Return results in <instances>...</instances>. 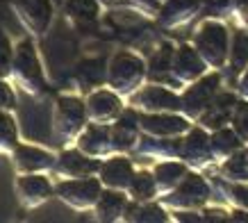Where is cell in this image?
Masks as SVG:
<instances>
[{
	"mask_svg": "<svg viewBox=\"0 0 248 223\" xmlns=\"http://www.w3.org/2000/svg\"><path fill=\"white\" fill-rule=\"evenodd\" d=\"M12 73H14L16 82L30 94H41L46 89L44 68H41V62H39L34 44L30 39H23L16 46L14 57H12Z\"/></svg>",
	"mask_w": 248,
	"mask_h": 223,
	"instance_id": "obj_1",
	"label": "cell"
},
{
	"mask_svg": "<svg viewBox=\"0 0 248 223\" xmlns=\"http://www.w3.org/2000/svg\"><path fill=\"white\" fill-rule=\"evenodd\" d=\"M143 73H146L143 62L132 52L121 50L114 55L109 66H107V82L114 91L128 94L143 80Z\"/></svg>",
	"mask_w": 248,
	"mask_h": 223,
	"instance_id": "obj_2",
	"label": "cell"
},
{
	"mask_svg": "<svg viewBox=\"0 0 248 223\" xmlns=\"http://www.w3.org/2000/svg\"><path fill=\"white\" fill-rule=\"evenodd\" d=\"M55 191L62 201L76 209H89L96 205L98 196L103 191V182L91 175H80V178H68L62 180L55 187Z\"/></svg>",
	"mask_w": 248,
	"mask_h": 223,
	"instance_id": "obj_3",
	"label": "cell"
},
{
	"mask_svg": "<svg viewBox=\"0 0 248 223\" xmlns=\"http://www.w3.org/2000/svg\"><path fill=\"white\" fill-rule=\"evenodd\" d=\"M87 126V107L76 96H60L57 110H55V130L60 137L68 139L80 134V130Z\"/></svg>",
	"mask_w": 248,
	"mask_h": 223,
	"instance_id": "obj_4",
	"label": "cell"
},
{
	"mask_svg": "<svg viewBox=\"0 0 248 223\" xmlns=\"http://www.w3.org/2000/svg\"><path fill=\"white\" fill-rule=\"evenodd\" d=\"M18 18L32 34H46L53 21V2L50 0H12Z\"/></svg>",
	"mask_w": 248,
	"mask_h": 223,
	"instance_id": "obj_5",
	"label": "cell"
},
{
	"mask_svg": "<svg viewBox=\"0 0 248 223\" xmlns=\"http://www.w3.org/2000/svg\"><path fill=\"white\" fill-rule=\"evenodd\" d=\"M87 116H89L93 123H109L119 116L123 107H121V98L114 94V91L107 89H98L93 91L89 98H87Z\"/></svg>",
	"mask_w": 248,
	"mask_h": 223,
	"instance_id": "obj_6",
	"label": "cell"
},
{
	"mask_svg": "<svg viewBox=\"0 0 248 223\" xmlns=\"http://www.w3.org/2000/svg\"><path fill=\"white\" fill-rule=\"evenodd\" d=\"M16 193L25 207H37L53 196V185L39 173H25L16 182Z\"/></svg>",
	"mask_w": 248,
	"mask_h": 223,
	"instance_id": "obj_7",
	"label": "cell"
},
{
	"mask_svg": "<svg viewBox=\"0 0 248 223\" xmlns=\"http://www.w3.org/2000/svg\"><path fill=\"white\" fill-rule=\"evenodd\" d=\"M98 162L96 157H89L82 150H64L60 155V159L55 162V171L64 175V178H80V175H93L98 171Z\"/></svg>",
	"mask_w": 248,
	"mask_h": 223,
	"instance_id": "obj_8",
	"label": "cell"
},
{
	"mask_svg": "<svg viewBox=\"0 0 248 223\" xmlns=\"http://www.w3.org/2000/svg\"><path fill=\"white\" fill-rule=\"evenodd\" d=\"M78 148L87 153L89 157H105L112 153V139H109V127L105 123H91L80 130Z\"/></svg>",
	"mask_w": 248,
	"mask_h": 223,
	"instance_id": "obj_9",
	"label": "cell"
},
{
	"mask_svg": "<svg viewBox=\"0 0 248 223\" xmlns=\"http://www.w3.org/2000/svg\"><path fill=\"white\" fill-rule=\"evenodd\" d=\"M116 123L109 127V139L114 150H130L139 137V116L135 110H125L116 116Z\"/></svg>",
	"mask_w": 248,
	"mask_h": 223,
	"instance_id": "obj_10",
	"label": "cell"
},
{
	"mask_svg": "<svg viewBox=\"0 0 248 223\" xmlns=\"http://www.w3.org/2000/svg\"><path fill=\"white\" fill-rule=\"evenodd\" d=\"M14 164L21 173H41L53 169L55 157L34 146H14Z\"/></svg>",
	"mask_w": 248,
	"mask_h": 223,
	"instance_id": "obj_11",
	"label": "cell"
},
{
	"mask_svg": "<svg viewBox=\"0 0 248 223\" xmlns=\"http://www.w3.org/2000/svg\"><path fill=\"white\" fill-rule=\"evenodd\" d=\"M98 173H100V182L109 189H128L135 169L125 157H112L98 166Z\"/></svg>",
	"mask_w": 248,
	"mask_h": 223,
	"instance_id": "obj_12",
	"label": "cell"
},
{
	"mask_svg": "<svg viewBox=\"0 0 248 223\" xmlns=\"http://www.w3.org/2000/svg\"><path fill=\"white\" fill-rule=\"evenodd\" d=\"M137 105H141L143 110L148 112H159V110H178L180 100L173 96L171 91H166L164 87H146L139 91L135 98Z\"/></svg>",
	"mask_w": 248,
	"mask_h": 223,
	"instance_id": "obj_13",
	"label": "cell"
},
{
	"mask_svg": "<svg viewBox=\"0 0 248 223\" xmlns=\"http://www.w3.org/2000/svg\"><path fill=\"white\" fill-rule=\"evenodd\" d=\"M139 126L146 130L148 134L155 137H169V134H178L182 132L187 123L178 116H166V114H143L139 116Z\"/></svg>",
	"mask_w": 248,
	"mask_h": 223,
	"instance_id": "obj_14",
	"label": "cell"
},
{
	"mask_svg": "<svg viewBox=\"0 0 248 223\" xmlns=\"http://www.w3.org/2000/svg\"><path fill=\"white\" fill-rule=\"evenodd\" d=\"M128 201L125 196L119 193V189H109V191H100L96 201V214L100 221H116L121 214H125Z\"/></svg>",
	"mask_w": 248,
	"mask_h": 223,
	"instance_id": "obj_15",
	"label": "cell"
},
{
	"mask_svg": "<svg viewBox=\"0 0 248 223\" xmlns=\"http://www.w3.org/2000/svg\"><path fill=\"white\" fill-rule=\"evenodd\" d=\"M66 14L78 25H89L98 18V0H66Z\"/></svg>",
	"mask_w": 248,
	"mask_h": 223,
	"instance_id": "obj_16",
	"label": "cell"
},
{
	"mask_svg": "<svg viewBox=\"0 0 248 223\" xmlns=\"http://www.w3.org/2000/svg\"><path fill=\"white\" fill-rule=\"evenodd\" d=\"M198 46L205 48V52H207L214 62H218L221 55H223V48H226V34H223V30L217 28V25H207L203 30V34L198 37Z\"/></svg>",
	"mask_w": 248,
	"mask_h": 223,
	"instance_id": "obj_17",
	"label": "cell"
},
{
	"mask_svg": "<svg viewBox=\"0 0 248 223\" xmlns=\"http://www.w3.org/2000/svg\"><path fill=\"white\" fill-rule=\"evenodd\" d=\"M128 189L132 191V196H135L137 201H148V198L155 196V189H157L155 175H151V173H146V171L135 173L132 180H130Z\"/></svg>",
	"mask_w": 248,
	"mask_h": 223,
	"instance_id": "obj_18",
	"label": "cell"
},
{
	"mask_svg": "<svg viewBox=\"0 0 248 223\" xmlns=\"http://www.w3.org/2000/svg\"><path fill=\"white\" fill-rule=\"evenodd\" d=\"M218 82L217 75H212L210 80H205L203 84H196V87H191V91H189L187 96H185V105H187L189 112H198L201 107L205 105V100H207V94H212L214 91V84Z\"/></svg>",
	"mask_w": 248,
	"mask_h": 223,
	"instance_id": "obj_19",
	"label": "cell"
},
{
	"mask_svg": "<svg viewBox=\"0 0 248 223\" xmlns=\"http://www.w3.org/2000/svg\"><path fill=\"white\" fill-rule=\"evenodd\" d=\"M16 137H18V130H16L14 119H12L5 110H0V150L14 148Z\"/></svg>",
	"mask_w": 248,
	"mask_h": 223,
	"instance_id": "obj_20",
	"label": "cell"
},
{
	"mask_svg": "<svg viewBox=\"0 0 248 223\" xmlns=\"http://www.w3.org/2000/svg\"><path fill=\"white\" fill-rule=\"evenodd\" d=\"M182 173H185V166L182 164H173V162H166V164H159L155 169V182L157 187H171L178 182Z\"/></svg>",
	"mask_w": 248,
	"mask_h": 223,
	"instance_id": "obj_21",
	"label": "cell"
},
{
	"mask_svg": "<svg viewBox=\"0 0 248 223\" xmlns=\"http://www.w3.org/2000/svg\"><path fill=\"white\" fill-rule=\"evenodd\" d=\"M78 75L84 84H98L105 80V68H103V60H89L82 62L78 68Z\"/></svg>",
	"mask_w": 248,
	"mask_h": 223,
	"instance_id": "obj_22",
	"label": "cell"
},
{
	"mask_svg": "<svg viewBox=\"0 0 248 223\" xmlns=\"http://www.w3.org/2000/svg\"><path fill=\"white\" fill-rule=\"evenodd\" d=\"M171 66H175L178 75H196L201 71V62L196 60V55L189 48H182L175 57V64H171Z\"/></svg>",
	"mask_w": 248,
	"mask_h": 223,
	"instance_id": "obj_23",
	"label": "cell"
},
{
	"mask_svg": "<svg viewBox=\"0 0 248 223\" xmlns=\"http://www.w3.org/2000/svg\"><path fill=\"white\" fill-rule=\"evenodd\" d=\"M173 64V50H171V46H162L155 55H153V60H151V75L153 78H162V75H166V71Z\"/></svg>",
	"mask_w": 248,
	"mask_h": 223,
	"instance_id": "obj_24",
	"label": "cell"
},
{
	"mask_svg": "<svg viewBox=\"0 0 248 223\" xmlns=\"http://www.w3.org/2000/svg\"><path fill=\"white\" fill-rule=\"evenodd\" d=\"M125 214L132 221H164L166 216L157 205H137V207H125Z\"/></svg>",
	"mask_w": 248,
	"mask_h": 223,
	"instance_id": "obj_25",
	"label": "cell"
},
{
	"mask_svg": "<svg viewBox=\"0 0 248 223\" xmlns=\"http://www.w3.org/2000/svg\"><path fill=\"white\" fill-rule=\"evenodd\" d=\"M12 57H14V48L9 44V37L0 30V80H5L12 73Z\"/></svg>",
	"mask_w": 248,
	"mask_h": 223,
	"instance_id": "obj_26",
	"label": "cell"
},
{
	"mask_svg": "<svg viewBox=\"0 0 248 223\" xmlns=\"http://www.w3.org/2000/svg\"><path fill=\"white\" fill-rule=\"evenodd\" d=\"M248 60V37L246 34H237V39H234V52H232V62H234V68L239 71V66L244 64V62Z\"/></svg>",
	"mask_w": 248,
	"mask_h": 223,
	"instance_id": "obj_27",
	"label": "cell"
},
{
	"mask_svg": "<svg viewBox=\"0 0 248 223\" xmlns=\"http://www.w3.org/2000/svg\"><path fill=\"white\" fill-rule=\"evenodd\" d=\"M16 103L14 91L5 80H0V110H12Z\"/></svg>",
	"mask_w": 248,
	"mask_h": 223,
	"instance_id": "obj_28",
	"label": "cell"
},
{
	"mask_svg": "<svg viewBox=\"0 0 248 223\" xmlns=\"http://www.w3.org/2000/svg\"><path fill=\"white\" fill-rule=\"evenodd\" d=\"M128 2L135 5V7H141V9H157L162 0H128Z\"/></svg>",
	"mask_w": 248,
	"mask_h": 223,
	"instance_id": "obj_29",
	"label": "cell"
},
{
	"mask_svg": "<svg viewBox=\"0 0 248 223\" xmlns=\"http://www.w3.org/2000/svg\"><path fill=\"white\" fill-rule=\"evenodd\" d=\"M237 121H239V130L241 132L248 134V107H241L239 116H237Z\"/></svg>",
	"mask_w": 248,
	"mask_h": 223,
	"instance_id": "obj_30",
	"label": "cell"
},
{
	"mask_svg": "<svg viewBox=\"0 0 248 223\" xmlns=\"http://www.w3.org/2000/svg\"><path fill=\"white\" fill-rule=\"evenodd\" d=\"M234 193H237V198H239L241 203H246V205H248V189H244V187H237V189H234Z\"/></svg>",
	"mask_w": 248,
	"mask_h": 223,
	"instance_id": "obj_31",
	"label": "cell"
},
{
	"mask_svg": "<svg viewBox=\"0 0 248 223\" xmlns=\"http://www.w3.org/2000/svg\"><path fill=\"white\" fill-rule=\"evenodd\" d=\"M239 7H241V12H244V16L248 18V0H239Z\"/></svg>",
	"mask_w": 248,
	"mask_h": 223,
	"instance_id": "obj_32",
	"label": "cell"
},
{
	"mask_svg": "<svg viewBox=\"0 0 248 223\" xmlns=\"http://www.w3.org/2000/svg\"><path fill=\"white\" fill-rule=\"evenodd\" d=\"M100 2H105V5H109V2H114V0H100Z\"/></svg>",
	"mask_w": 248,
	"mask_h": 223,
	"instance_id": "obj_33",
	"label": "cell"
},
{
	"mask_svg": "<svg viewBox=\"0 0 248 223\" xmlns=\"http://www.w3.org/2000/svg\"><path fill=\"white\" fill-rule=\"evenodd\" d=\"M55 2H62V0H55Z\"/></svg>",
	"mask_w": 248,
	"mask_h": 223,
	"instance_id": "obj_34",
	"label": "cell"
}]
</instances>
